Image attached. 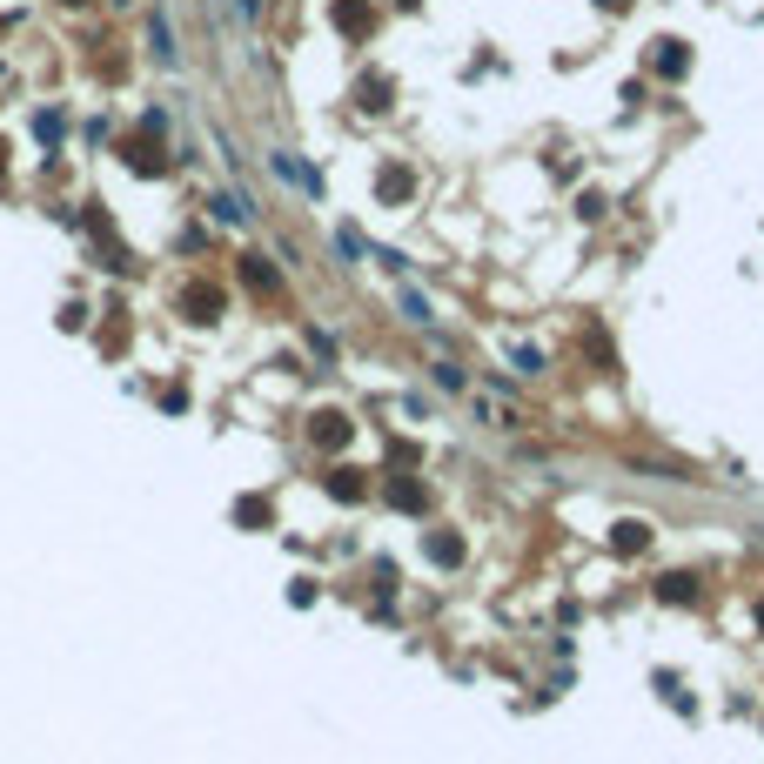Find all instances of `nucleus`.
Segmentation results:
<instances>
[{"mask_svg": "<svg viewBox=\"0 0 764 764\" xmlns=\"http://www.w3.org/2000/svg\"><path fill=\"white\" fill-rule=\"evenodd\" d=\"M329 14H336V27L349 41H369V34H376V7H369V0H336Z\"/></svg>", "mask_w": 764, "mask_h": 764, "instance_id": "f257e3e1", "label": "nucleus"}, {"mask_svg": "<svg viewBox=\"0 0 764 764\" xmlns=\"http://www.w3.org/2000/svg\"><path fill=\"white\" fill-rule=\"evenodd\" d=\"M349 416H342V409H322V416H315L309 423V436H315V450H342V443H349Z\"/></svg>", "mask_w": 764, "mask_h": 764, "instance_id": "f03ea898", "label": "nucleus"}, {"mask_svg": "<svg viewBox=\"0 0 764 764\" xmlns=\"http://www.w3.org/2000/svg\"><path fill=\"white\" fill-rule=\"evenodd\" d=\"M222 302H228V295L215 289V282H195V289L181 295V309L195 315V322H222Z\"/></svg>", "mask_w": 764, "mask_h": 764, "instance_id": "7ed1b4c3", "label": "nucleus"}, {"mask_svg": "<svg viewBox=\"0 0 764 764\" xmlns=\"http://www.w3.org/2000/svg\"><path fill=\"white\" fill-rule=\"evenodd\" d=\"M610 543H617V557H637V550H651V523L624 517L617 530H610Z\"/></svg>", "mask_w": 764, "mask_h": 764, "instance_id": "20e7f679", "label": "nucleus"}, {"mask_svg": "<svg viewBox=\"0 0 764 764\" xmlns=\"http://www.w3.org/2000/svg\"><path fill=\"white\" fill-rule=\"evenodd\" d=\"M389 94H396V81H389V74H362L356 101H362V108H369V114H382V108H389Z\"/></svg>", "mask_w": 764, "mask_h": 764, "instance_id": "39448f33", "label": "nucleus"}, {"mask_svg": "<svg viewBox=\"0 0 764 764\" xmlns=\"http://www.w3.org/2000/svg\"><path fill=\"white\" fill-rule=\"evenodd\" d=\"M651 61H657V74H671V81H677V74L691 68V47H684V41H657Z\"/></svg>", "mask_w": 764, "mask_h": 764, "instance_id": "423d86ee", "label": "nucleus"}, {"mask_svg": "<svg viewBox=\"0 0 764 764\" xmlns=\"http://www.w3.org/2000/svg\"><path fill=\"white\" fill-rule=\"evenodd\" d=\"M121 161H128L135 175H161V168H168V161H161V148H155V141H128V155H121Z\"/></svg>", "mask_w": 764, "mask_h": 764, "instance_id": "0eeeda50", "label": "nucleus"}, {"mask_svg": "<svg viewBox=\"0 0 764 764\" xmlns=\"http://www.w3.org/2000/svg\"><path fill=\"white\" fill-rule=\"evenodd\" d=\"M242 275H248V289H262V295H275V289H282V275L269 269V255H248V262H242Z\"/></svg>", "mask_w": 764, "mask_h": 764, "instance_id": "6e6552de", "label": "nucleus"}, {"mask_svg": "<svg viewBox=\"0 0 764 764\" xmlns=\"http://www.w3.org/2000/svg\"><path fill=\"white\" fill-rule=\"evenodd\" d=\"M409 188H416V181H409V168H382V175H376V195H382V202H409Z\"/></svg>", "mask_w": 764, "mask_h": 764, "instance_id": "1a4fd4ad", "label": "nucleus"}, {"mask_svg": "<svg viewBox=\"0 0 764 764\" xmlns=\"http://www.w3.org/2000/svg\"><path fill=\"white\" fill-rule=\"evenodd\" d=\"M657 597H664V604H697V577H684V570H677V577H657Z\"/></svg>", "mask_w": 764, "mask_h": 764, "instance_id": "9d476101", "label": "nucleus"}, {"mask_svg": "<svg viewBox=\"0 0 764 764\" xmlns=\"http://www.w3.org/2000/svg\"><path fill=\"white\" fill-rule=\"evenodd\" d=\"M429 563H463V537H450V530H429Z\"/></svg>", "mask_w": 764, "mask_h": 764, "instance_id": "9b49d317", "label": "nucleus"}, {"mask_svg": "<svg viewBox=\"0 0 764 764\" xmlns=\"http://www.w3.org/2000/svg\"><path fill=\"white\" fill-rule=\"evenodd\" d=\"M389 503H396V510H423L429 490H423V483H403V476H396V483H389Z\"/></svg>", "mask_w": 764, "mask_h": 764, "instance_id": "f8f14e48", "label": "nucleus"}, {"mask_svg": "<svg viewBox=\"0 0 764 764\" xmlns=\"http://www.w3.org/2000/svg\"><path fill=\"white\" fill-rule=\"evenodd\" d=\"M235 523L262 530V523H269V496H242V503H235Z\"/></svg>", "mask_w": 764, "mask_h": 764, "instance_id": "ddd939ff", "label": "nucleus"}, {"mask_svg": "<svg viewBox=\"0 0 764 764\" xmlns=\"http://www.w3.org/2000/svg\"><path fill=\"white\" fill-rule=\"evenodd\" d=\"M329 496H349V503H356V496H362V476L356 470H336V476H329Z\"/></svg>", "mask_w": 764, "mask_h": 764, "instance_id": "4468645a", "label": "nucleus"}, {"mask_svg": "<svg viewBox=\"0 0 764 764\" xmlns=\"http://www.w3.org/2000/svg\"><path fill=\"white\" fill-rule=\"evenodd\" d=\"M597 7H624V0H597Z\"/></svg>", "mask_w": 764, "mask_h": 764, "instance_id": "2eb2a0df", "label": "nucleus"}, {"mask_svg": "<svg viewBox=\"0 0 764 764\" xmlns=\"http://www.w3.org/2000/svg\"><path fill=\"white\" fill-rule=\"evenodd\" d=\"M758 630H764V604H758Z\"/></svg>", "mask_w": 764, "mask_h": 764, "instance_id": "dca6fc26", "label": "nucleus"}, {"mask_svg": "<svg viewBox=\"0 0 764 764\" xmlns=\"http://www.w3.org/2000/svg\"><path fill=\"white\" fill-rule=\"evenodd\" d=\"M68 7H81V0H68Z\"/></svg>", "mask_w": 764, "mask_h": 764, "instance_id": "f3484780", "label": "nucleus"}, {"mask_svg": "<svg viewBox=\"0 0 764 764\" xmlns=\"http://www.w3.org/2000/svg\"><path fill=\"white\" fill-rule=\"evenodd\" d=\"M403 7H416V0H403Z\"/></svg>", "mask_w": 764, "mask_h": 764, "instance_id": "a211bd4d", "label": "nucleus"}]
</instances>
